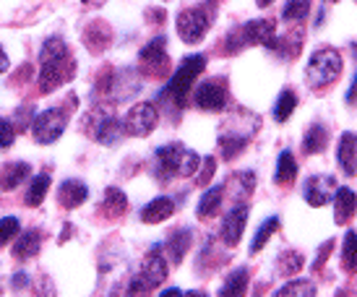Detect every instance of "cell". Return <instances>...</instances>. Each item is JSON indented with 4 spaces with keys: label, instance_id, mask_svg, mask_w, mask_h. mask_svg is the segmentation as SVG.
<instances>
[{
    "label": "cell",
    "instance_id": "obj_42",
    "mask_svg": "<svg viewBox=\"0 0 357 297\" xmlns=\"http://www.w3.org/2000/svg\"><path fill=\"white\" fill-rule=\"evenodd\" d=\"M8 70V55H6V50L0 47V73H6Z\"/></svg>",
    "mask_w": 357,
    "mask_h": 297
},
{
    "label": "cell",
    "instance_id": "obj_31",
    "mask_svg": "<svg viewBox=\"0 0 357 297\" xmlns=\"http://www.w3.org/2000/svg\"><path fill=\"white\" fill-rule=\"evenodd\" d=\"M245 289H248V268H235L219 295H245Z\"/></svg>",
    "mask_w": 357,
    "mask_h": 297
},
{
    "label": "cell",
    "instance_id": "obj_3",
    "mask_svg": "<svg viewBox=\"0 0 357 297\" xmlns=\"http://www.w3.org/2000/svg\"><path fill=\"white\" fill-rule=\"evenodd\" d=\"M256 45L277 47V26L271 19H253L227 37V47L232 52H238L243 47H256Z\"/></svg>",
    "mask_w": 357,
    "mask_h": 297
},
{
    "label": "cell",
    "instance_id": "obj_34",
    "mask_svg": "<svg viewBox=\"0 0 357 297\" xmlns=\"http://www.w3.org/2000/svg\"><path fill=\"white\" fill-rule=\"evenodd\" d=\"M313 297L316 295V284L307 282V279H295V282H287L282 289H277V297Z\"/></svg>",
    "mask_w": 357,
    "mask_h": 297
},
{
    "label": "cell",
    "instance_id": "obj_43",
    "mask_svg": "<svg viewBox=\"0 0 357 297\" xmlns=\"http://www.w3.org/2000/svg\"><path fill=\"white\" fill-rule=\"evenodd\" d=\"M24 284H26V277L16 274V277H13V287H24Z\"/></svg>",
    "mask_w": 357,
    "mask_h": 297
},
{
    "label": "cell",
    "instance_id": "obj_28",
    "mask_svg": "<svg viewBox=\"0 0 357 297\" xmlns=\"http://www.w3.org/2000/svg\"><path fill=\"white\" fill-rule=\"evenodd\" d=\"M342 266H344V271H349V274L357 271V232L355 229H347L344 243H342Z\"/></svg>",
    "mask_w": 357,
    "mask_h": 297
},
{
    "label": "cell",
    "instance_id": "obj_13",
    "mask_svg": "<svg viewBox=\"0 0 357 297\" xmlns=\"http://www.w3.org/2000/svg\"><path fill=\"white\" fill-rule=\"evenodd\" d=\"M91 139H97L100 144H107V146H115L120 139H123V123H118L115 118H109L105 112H94L91 115V125H89Z\"/></svg>",
    "mask_w": 357,
    "mask_h": 297
},
{
    "label": "cell",
    "instance_id": "obj_7",
    "mask_svg": "<svg viewBox=\"0 0 357 297\" xmlns=\"http://www.w3.org/2000/svg\"><path fill=\"white\" fill-rule=\"evenodd\" d=\"M159 123V112L151 102H139L128 109V115L123 120V130L128 136H136V139H144V136H151L154 128Z\"/></svg>",
    "mask_w": 357,
    "mask_h": 297
},
{
    "label": "cell",
    "instance_id": "obj_12",
    "mask_svg": "<svg viewBox=\"0 0 357 297\" xmlns=\"http://www.w3.org/2000/svg\"><path fill=\"white\" fill-rule=\"evenodd\" d=\"M139 60H141V66H144L146 73H151V76H162L169 66L167 40H165V37H154L146 47H141Z\"/></svg>",
    "mask_w": 357,
    "mask_h": 297
},
{
    "label": "cell",
    "instance_id": "obj_4",
    "mask_svg": "<svg viewBox=\"0 0 357 297\" xmlns=\"http://www.w3.org/2000/svg\"><path fill=\"white\" fill-rule=\"evenodd\" d=\"M204 68H206L204 55H190V58H185L183 60V66L172 73L167 89L162 91V94L172 99V102H175V107H185V102H188V91L193 89V84H196V79L204 73Z\"/></svg>",
    "mask_w": 357,
    "mask_h": 297
},
{
    "label": "cell",
    "instance_id": "obj_40",
    "mask_svg": "<svg viewBox=\"0 0 357 297\" xmlns=\"http://www.w3.org/2000/svg\"><path fill=\"white\" fill-rule=\"evenodd\" d=\"M347 102L349 105H357V73H355V79H352V86H349V91H347Z\"/></svg>",
    "mask_w": 357,
    "mask_h": 297
},
{
    "label": "cell",
    "instance_id": "obj_21",
    "mask_svg": "<svg viewBox=\"0 0 357 297\" xmlns=\"http://www.w3.org/2000/svg\"><path fill=\"white\" fill-rule=\"evenodd\" d=\"M295 178H298V159H295V154H292L289 148H284L277 159L274 183H277V185H287V183H292Z\"/></svg>",
    "mask_w": 357,
    "mask_h": 297
},
{
    "label": "cell",
    "instance_id": "obj_15",
    "mask_svg": "<svg viewBox=\"0 0 357 297\" xmlns=\"http://www.w3.org/2000/svg\"><path fill=\"white\" fill-rule=\"evenodd\" d=\"M334 222H337L339 227H347L349 222H352V217H355L357 211V196L352 188H337L334 190Z\"/></svg>",
    "mask_w": 357,
    "mask_h": 297
},
{
    "label": "cell",
    "instance_id": "obj_23",
    "mask_svg": "<svg viewBox=\"0 0 357 297\" xmlns=\"http://www.w3.org/2000/svg\"><path fill=\"white\" fill-rule=\"evenodd\" d=\"M222 198H225V185H214V188H208L199 201V208H196V217L199 219H208L214 217L222 206Z\"/></svg>",
    "mask_w": 357,
    "mask_h": 297
},
{
    "label": "cell",
    "instance_id": "obj_46",
    "mask_svg": "<svg viewBox=\"0 0 357 297\" xmlns=\"http://www.w3.org/2000/svg\"><path fill=\"white\" fill-rule=\"evenodd\" d=\"M258 6H261V8H266V6H271V3H274V0H256Z\"/></svg>",
    "mask_w": 357,
    "mask_h": 297
},
{
    "label": "cell",
    "instance_id": "obj_44",
    "mask_svg": "<svg viewBox=\"0 0 357 297\" xmlns=\"http://www.w3.org/2000/svg\"><path fill=\"white\" fill-rule=\"evenodd\" d=\"M81 3H84V6H102L105 0H81Z\"/></svg>",
    "mask_w": 357,
    "mask_h": 297
},
{
    "label": "cell",
    "instance_id": "obj_33",
    "mask_svg": "<svg viewBox=\"0 0 357 297\" xmlns=\"http://www.w3.org/2000/svg\"><path fill=\"white\" fill-rule=\"evenodd\" d=\"M303 266H305V258H303V253H298V250H284V253L277 258L279 274H298Z\"/></svg>",
    "mask_w": 357,
    "mask_h": 297
},
{
    "label": "cell",
    "instance_id": "obj_37",
    "mask_svg": "<svg viewBox=\"0 0 357 297\" xmlns=\"http://www.w3.org/2000/svg\"><path fill=\"white\" fill-rule=\"evenodd\" d=\"M19 219L16 217H6V219H0V245H8L10 240L19 235Z\"/></svg>",
    "mask_w": 357,
    "mask_h": 297
},
{
    "label": "cell",
    "instance_id": "obj_10",
    "mask_svg": "<svg viewBox=\"0 0 357 297\" xmlns=\"http://www.w3.org/2000/svg\"><path fill=\"white\" fill-rule=\"evenodd\" d=\"M183 154H185V146L183 144H167V146L157 148V154H154V175L159 180H169L175 178L180 172V162H183Z\"/></svg>",
    "mask_w": 357,
    "mask_h": 297
},
{
    "label": "cell",
    "instance_id": "obj_35",
    "mask_svg": "<svg viewBox=\"0 0 357 297\" xmlns=\"http://www.w3.org/2000/svg\"><path fill=\"white\" fill-rule=\"evenodd\" d=\"M277 229H279V217L264 219V222H261V227H258V232H256V238H253V243H250V253H258L261 247L266 245V240L271 238Z\"/></svg>",
    "mask_w": 357,
    "mask_h": 297
},
{
    "label": "cell",
    "instance_id": "obj_26",
    "mask_svg": "<svg viewBox=\"0 0 357 297\" xmlns=\"http://www.w3.org/2000/svg\"><path fill=\"white\" fill-rule=\"evenodd\" d=\"M326 146H328V130L321 123H313L305 130V139H303L305 154H321V151H326Z\"/></svg>",
    "mask_w": 357,
    "mask_h": 297
},
{
    "label": "cell",
    "instance_id": "obj_41",
    "mask_svg": "<svg viewBox=\"0 0 357 297\" xmlns=\"http://www.w3.org/2000/svg\"><path fill=\"white\" fill-rule=\"evenodd\" d=\"M331 245H334V243H326V245L321 247V256H318L316 266H321V264H324V261H326V256H328V250H331Z\"/></svg>",
    "mask_w": 357,
    "mask_h": 297
},
{
    "label": "cell",
    "instance_id": "obj_8",
    "mask_svg": "<svg viewBox=\"0 0 357 297\" xmlns=\"http://www.w3.org/2000/svg\"><path fill=\"white\" fill-rule=\"evenodd\" d=\"M66 123H68V118H66V112H63V109H58V107H50V109H45L42 115H37V118H34V123H31V130H34V139H37V144H42V146H50V144H55V141L63 136Z\"/></svg>",
    "mask_w": 357,
    "mask_h": 297
},
{
    "label": "cell",
    "instance_id": "obj_45",
    "mask_svg": "<svg viewBox=\"0 0 357 297\" xmlns=\"http://www.w3.org/2000/svg\"><path fill=\"white\" fill-rule=\"evenodd\" d=\"M162 295L167 297V295H183V292H180V289H165V292H162Z\"/></svg>",
    "mask_w": 357,
    "mask_h": 297
},
{
    "label": "cell",
    "instance_id": "obj_38",
    "mask_svg": "<svg viewBox=\"0 0 357 297\" xmlns=\"http://www.w3.org/2000/svg\"><path fill=\"white\" fill-rule=\"evenodd\" d=\"M16 141V128L10 125V120H0V148H8Z\"/></svg>",
    "mask_w": 357,
    "mask_h": 297
},
{
    "label": "cell",
    "instance_id": "obj_32",
    "mask_svg": "<svg viewBox=\"0 0 357 297\" xmlns=\"http://www.w3.org/2000/svg\"><path fill=\"white\" fill-rule=\"evenodd\" d=\"M310 13V0H287L282 8V19L289 24H300L303 19H307Z\"/></svg>",
    "mask_w": 357,
    "mask_h": 297
},
{
    "label": "cell",
    "instance_id": "obj_27",
    "mask_svg": "<svg viewBox=\"0 0 357 297\" xmlns=\"http://www.w3.org/2000/svg\"><path fill=\"white\" fill-rule=\"evenodd\" d=\"M253 188H256V175H253V172H238V175H232V178L227 180V185H225V190H229L235 198L250 196Z\"/></svg>",
    "mask_w": 357,
    "mask_h": 297
},
{
    "label": "cell",
    "instance_id": "obj_30",
    "mask_svg": "<svg viewBox=\"0 0 357 297\" xmlns=\"http://www.w3.org/2000/svg\"><path fill=\"white\" fill-rule=\"evenodd\" d=\"M47 190H50V175H37L26 190V198H24L26 206H42V201L47 198Z\"/></svg>",
    "mask_w": 357,
    "mask_h": 297
},
{
    "label": "cell",
    "instance_id": "obj_17",
    "mask_svg": "<svg viewBox=\"0 0 357 297\" xmlns=\"http://www.w3.org/2000/svg\"><path fill=\"white\" fill-rule=\"evenodd\" d=\"M89 198V188L84 180H66L58 188V201L63 208H79Z\"/></svg>",
    "mask_w": 357,
    "mask_h": 297
},
{
    "label": "cell",
    "instance_id": "obj_29",
    "mask_svg": "<svg viewBox=\"0 0 357 297\" xmlns=\"http://www.w3.org/2000/svg\"><path fill=\"white\" fill-rule=\"evenodd\" d=\"M295 107H298V94L292 89H284L277 97V102H274V120H277V123H284V120L295 112Z\"/></svg>",
    "mask_w": 357,
    "mask_h": 297
},
{
    "label": "cell",
    "instance_id": "obj_14",
    "mask_svg": "<svg viewBox=\"0 0 357 297\" xmlns=\"http://www.w3.org/2000/svg\"><path fill=\"white\" fill-rule=\"evenodd\" d=\"M245 222H248V206L240 201L235 208H229V214L222 222V243L227 247H235L243 240L245 232Z\"/></svg>",
    "mask_w": 357,
    "mask_h": 297
},
{
    "label": "cell",
    "instance_id": "obj_24",
    "mask_svg": "<svg viewBox=\"0 0 357 297\" xmlns=\"http://www.w3.org/2000/svg\"><path fill=\"white\" fill-rule=\"evenodd\" d=\"M190 240H193V235H190V229H175L172 235H169L167 240V256L172 258V264H180L183 258H185V253H188L190 247Z\"/></svg>",
    "mask_w": 357,
    "mask_h": 297
},
{
    "label": "cell",
    "instance_id": "obj_2",
    "mask_svg": "<svg viewBox=\"0 0 357 297\" xmlns=\"http://www.w3.org/2000/svg\"><path fill=\"white\" fill-rule=\"evenodd\" d=\"M342 68H344V60H342V55H339L337 50L321 47L307 60L305 79L313 89H326V86H331L342 76Z\"/></svg>",
    "mask_w": 357,
    "mask_h": 297
},
{
    "label": "cell",
    "instance_id": "obj_18",
    "mask_svg": "<svg viewBox=\"0 0 357 297\" xmlns=\"http://www.w3.org/2000/svg\"><path fill=\"white\" fill-rule=\"evenodd\" d=\"M175 214V201L167 196H159L154 201H149L146 206L141 208V219L146 224H159V222H167L169 217Z\"/></svg>",
    "mask_w": 357,
    "mask_h": 297
},
{
    "label": "cell",
    "instance_id": "obj_6",
    "mask_svg": "<svg viewBox=\"0 0 357 297\" xmlns=\"http://www.w3.org/2000/svg\"><path fill=\"white\" fill-rule=\"evenodd\" d=\"M165 279H167V261L159 253V247H154L149 256L144 258L141 274L130 282V295H144V292L159 287Z\"/></svg>",
    "mask_w": 357,
    "mask_h": 297
},
{
    "label": "cell",
    "instance_id": "obj_5",
    "mask_svg": "<svg viewBox=\"0 0 357 297\" xmlns=\"http://www.w3.org/2000/svg\"><path fill=\"white\" fill-rule=\"evenodd\" d=\"M211 16H214V10L208 8L206 3H204V6H193V8L180 10L175 26H178V34L183 37V42L196 45V42L204 40V34H206L208 26H211V21H214Z\"/></svg>",
    "mask_w": 357,
    "mask_h": 297
},
{
    "label": "cell",
    "instance_id": "obj_11",
    "mask_svg": "<svg viewBox=\"0 0 357 297\" xmlns=\"http://www.w3.org/2000/svg\"><path fill=\"white\" fill-rule=\"evenodd\" d=\"M334 190H337V180L331 175H313V178L305 180L303 185V198L307 201V206H326L328 201L334 198Z\"/></svg>",
    "mask_w": 357,
    "mask_h": 297
},
{
    "label": "cell",
    "instance_id": "obj_16",
    "mask_svg": "<svg viewBox=\"0 0 357 297\" xmlns=\"http://www.w3.org/2000/svg\"><path fill=\"white\" fill-rule=\"evenodd\" d=\"M337 162L344 175H355L357 172V136L355 133H342L337 144Z\"/></svg>",
    "mask_w": 357,
    "mask_h": 297
},
{
    "label": "cell",
    "instance_id": "obj_1",
    "mask_svg": "<svg viewBox=\"0 0 357 297\" xmlns=\"http://www.w3.org/2000/svg\"><path fill=\"white\" fill-rule=\"evenodd\" d=\"M40 63H42V70H40L42 94L55 91L73 76V60H70L68 47H66V42L60 40V37H50V40L42 45Z\"/></svg>",
    "mask_w": 357,
    "mask_h": 297
},
{
    "label": "cell",
    "instance_id": "obj_9",
    "mask_svg": "<svg viewBox=\"0 0 357 297\" xmlns=\"http://www.w3.org/2000/svg\"><path fill=\"white\" fill-rule=\"evenodd\" d=\"M227 84L225 79H208L204 81L196 94H193V102L199 105L201 109H208V112H222V109L227 107Z\"/></svg>",
    "mask_w": 357,
    "mask_h": 297
},
{
    "label": "cell",
    "instance_id": "obj_19",
    "mask_svg": "<svg viewBox=\"0 0 357 297\" xmlns=\"http://www.w3.org/2000/svg\"><path fill=\"white\" fill-rule=\"evenodd\" d=\"M250 130H235V125H229V133H222L219 136V146H222V157L225 159H235L238 154H243L245 151V146H248L250 141Z\"/></svg>",
    "mask_w": 357,
    "mask_h": 297
},
{
    "label": "cell",
    "instance_id": "obj_22",
    "mask_svg": "<svg viewBox=\"0 0 357 297\" xmlns=\"http://www.w3.org/2000/svg\"><path fill=\"white\" fill-rule=\"evenodd\" d=\"M102 211H105V217H109V219L123 217V214L128 211V198H126V193L118 190V188L105 190V198H102Z\"/></svg>",
    "mask_w": 357,
    "mask_h": 297
},
{
    "label": "cell",
    "instance_id": "obj_36",
    "mask_svg": "<svg viewBox=\"0 0 357 297\" xmlns=\"http://www.w3.org/2000/svg\"><path fill=\"white\" fill-rule=\"evenodd\" d=\"M201 167V157L193 151V148H185V154H183V162H180V178H193Z\"/></svg>",
    "mask_w": 357,
    "mask_h": 297
},
{
    "label": "cell",
    "instance_id": "obj_25",
    "mask_svg": "<svg viewBox=\"0 0 357 297\" xmlns=\"http://www.w3.org/2000/svg\"><path fill=\"white\" fill-rule=\"evenodd\" d=\"M42 245V238L37 229H29V232H24L19 240H16V245H13V256L19 258V261H29V258L37 256V250Z\"/></svg>",
    "mask_w": 357,
    "mask_h": 297
},
{
    "label": "cell",
    "instance_id": "obj_39",
    "mask_svg": "<svg viewBox=\"0 0 357 297\" xmlns=\"http://www.w3.org/2000/svg\"><path fill=\"white\" fill-rule=\"evenodd\" d=\"M201 175H199V185H208V180H211V175H214V169H217V159L214 157H206L204 162H201Z\"/></svg>",
    "mask_w": 357,
    "mask_h": 297
},
{
    "label": "cell",
    "instance_id": "obj_20",
    "mask_svg": "<svg viewBox=\"0 0 357 297\" xmlns=\"http://www.w3.org/2000/svg\"><path fill=\"white\" fill-rule=\"evenodd\" d=\"M26 178H29V165L26 162H10L0 172V185H3V190H16Z\"/></svg>",
    "mask_w": 357,
    "mask_h": 297
}]
</instances>
